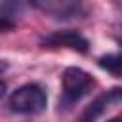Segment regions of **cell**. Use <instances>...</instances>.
<instances>
[{"label":"cell","mask_w":122,"mask_h":122,"mask_svg":"<svg viewBox=\"0 0 122 122\" xmlns=\"http://www.w3.org/2000/svg\"><path fill=\"white\" fill-rule=\"evenodd\" d=\"M6 69H8V63H6V61H0V76H2V72H4Z\"/></svg>","instance_id":"ba28073f"},{"label":"cell","mask_w":122,"mask_h":122,"mask_svg":"<svg viewBox=\"0 0 122 122\" xmlns=\"http://www.w3.org/2000/svg\"><path fill=\"white\" fill-rule=\"evenodd\" d=\"M48 107V95L38 84H23L10 95V109L19 114H40Z\"/></svg>","instance_id":"7a4b0ae2"},{"label":"cell","mask_w":122,"mask_h":122,"mask_svg":"<svg viewBox=\"0 0 122 122\" xmlns=\"http://www.w3.org/2000/svg\"><path fill=\"white\" fill-rule=\"evenodd\" d=\"M13 27H15V21H11L8 15L0 13V32H8V30H11Z\"/></svg>","instance_id":"52a82bcc"},{"label":"cell","mask_w":122,"mask_h":122,"mask_svg":"<svg viewBox=\"0 0 122 122\" xmlns=\"http://www.w3.org/2000/svg\"><path fill=\"white\" fill-rule=\"evenodd\" d=\"M36 8L48 11V13H55L57 17H72L78 13L80 4H71V2H36Z\"/></svg>","instance_id":"5b68a950"},{"label":"cell","mask_w":122,"mask_h":122,"mask_svg":"<svg viewBox=\"0 0 122 122\" xmlns=\"http://www.w3.org/2000/svg\"><path fill=\"white\" fill-rule=\"evenodd\" d=\"M97 65L103 69V71H107V72H111L112 76H122V55L120 53H107V55H101L99 59H97Z\"/></svg>","instance_id":"8992f818"},{"label":"cell","mask_w":122,"mask_h":122,"mask_svg":"<svg viewBox=\"0 0 122 122\" xmlns=\"http://www.w3.org/2000/svg\"><path fill=\"white\" fill-rule=\"evenodd\" d=\"M116 42H118V46L122 48V34H120V36H116Z\"/></svg>","instance_id":"8fae6325"},{"label":"cell","mask_w":122,"mask_h":122,"mask_svg":"<svg viewBox=\"0 0 122 122\" xmlns=\"http://www.w3.org/2000/svg\"><path fill=\"white\" fill-rule=\"evenodd\" d=\"M122 101V88H112V90H109L107 93H103V95H99L84 112H82V116H80V120L78 122H93L97 116H101L111 105H116V103H120Z\"/></svg>","instance_id":"277c9868"},{"label":"cell","mask_w":122,"mask_h":122,"mask_svg":"<svg viewBox=\"0 0 122 122\" xmlns=\"http://www.w3.org/2000/svg\"><path fill=\"white\" fill-rule=\"evenodd\" d=\"M4 92H6V84H4L2 80H0V97L4 95Z\"/></svg>","instance_id":"9c48e42d"},{"label":"cell","mask_w":122,"mask_h":122,"mask_svg":"<svg viewBox=\"0 0 122 122\" xmlns=\"http://www.w3.org/2000/svg\"><path fill=\"white\" fill-rule=\"evenodd\" d=\"M93 86H95V80L90 72H86L80 67H67L61 74L63 99L59 101V105H63V109L71 107L72 103L80 101Z\"/></svg>","instance_id":"6da1fadb"},{"label":"cell","mask_w":122,"mask_h":122,"mask_svg":"<svg viewBox=\"0 0 122 122\" xmlns=\"http://www.w3.org/2000/svg\"><path fill=\"white\" fill-rule=\"evenodd\" d=\"M42 46L44 48H69L80 53H86L90 50V42L78 32V30H55L48 36L42 38Z\"/></svg>","instance_id":"3957f363"},{"label":"cell","mask_w":122,"mask_h":122,"mask_svg":"<svg viewBox=\"0 0 122 122\" xmlns=\"http://www.w3.org/2000/svg\"><path fill=\"white\" fill-rule=\"evenodd\" d=\"M107 122H122V118H120V116H114V118H109Z\"/></svg>","instance_id":"30bf717a"}]
</instances>
